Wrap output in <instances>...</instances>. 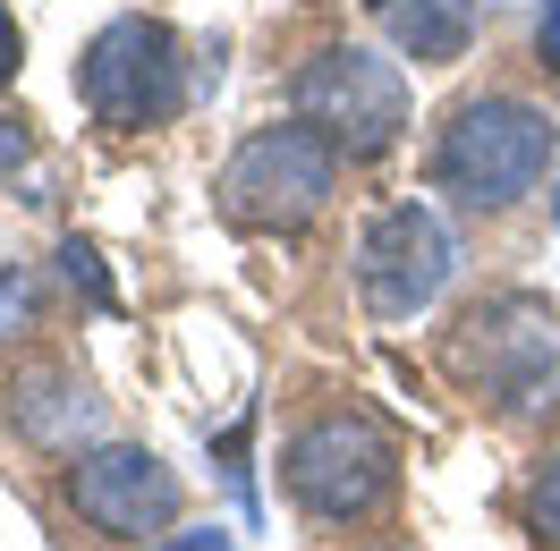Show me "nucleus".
I'll return each instance as SVG.
<instances>
[{
	"label": "nucleus",
	"mask_w": 560,
	"mask_h": 551,
	"mask_svg": "<svg viewBox=\"0 0 560 551\" xmlns=\"http://www.w3.org/2000/svg\"><path fill=\"white\" fill-rule=\"evenodd\" d=\"M35 323V280L26 272H0V340H18Z\"/></svg>",
	"instance_id": "nucleus-13"
},
{
	"label": "nucleus",
	"mask_w": 560,
	"mask_h": 551,
	"mask_svg": "<svg viewBox=\"0 0 560 551\" xmlns=\"http://www.w3.org/2000/svg\"><path fill=\"white\" fill-rule=\"evenodd\" d=\"M153 551H238L221 526H205V535H171V543H153Z\"/></svg>",
	"instance_id": "nucleus-16"
},
{
	"label": "nucleus",
	"mask_w": 560,
	"mask_h": 551,
	"mask_svg": "<svg viewBox=\"0 0 560 551\" xmlns=\"http://www.w3.org/2000/svg\"><path fill=\"white\" fill-rule=\"evenodd\" d=\"M289 110L340 144V162H383L408 137V69L383 60L374 43H323L289 77Z\"/></svg>",
	"instance_id": "nucleus-5"
},
{
	"label": "nucleus",
	"mask_w": 560,
	"mask_h": 551,
	"mask_svg": "<svg viewBox=\"0 0 560 551\" xmlns=\"http://www.w3.org/2000/svg\"><path fill=\"white\" fill-rule=\"evenodd\" d=\"M18 162H26V137H18V128H9V119H0V178L18 171Z\"/></svg>",
	"instance_id": "nucleus-17"
},
{
	"label": "nucleus",
	"mask_w": 560,
	"mask_h": 551,
	"mask_svg": "<svg viewBox=\"0 0 560 551\" xmlns=\"http://www.w3.org/2000/svg\"><path fill=\"white\" fill-rule=\"evenodd\" d=\"M280 492L323 526H365L399 492V442L365 408H323L280 442Z\"/></svg>",
	"instance_id": "nucleus-4"
},
{
	"label": "nucleus",
	"mask_w": 560,
	"mask_h": 551,
	"mask_svg": "<svg viewBox=\"0 0 560 551\" xmlns=\"http://www.w3.org/2000/svg\"><path fill=\"white\" fill-rule=\"evenodd\" d=\"M9 424L35 449L77 458V449H94V433H103V399H94V382L69 374V365H26V374L9 382Z\"/></svg>",
	"instance_id": "nucleus-9"
},
{
	"label": "nucleus",
	"mask_w": 560,
	"mask_h": 551,
	"mask_svg": "<svg viewBox=\"0 0 560 551\" xmlns=\"http://www.w3.org/2000/svg\"><path fill=\"white\" fill-rule=\"evenodd\" d=\"M544 171H552V119L526 94H467V103H451L442 137H433V187L476 212L535 196Z\"/></svg>",
	"instance_id": "nucleus-3"
},
{
	"label": "nucleus",
	"mask_w": 560,
	"mask_h": 551,
	"mask_svg": "<svg viewBox=\"0 0 560 551\" xmlns=\"http://www.w3.org/2000/svg\"><path fill=\"white\" fill-rule=\"evenodd\" d=\"M535 51H544V69L560 77V0H544V17H535Z\"/></svg>",
	"instance_id": "nucleus-14"
},
{
	"label": "nucleus",
	"mask_w": 560,
	"mask_h": 551,
	"mask_svg": "<svg viewBox=\"0 0 560 551\" xmlns=\"http://www.w3.org/2000/svg\"><path fill=\"white\" fill-rule=\"evenodd\" d=\"M442 374H451L467 399H485L492 415L544 408L552 382H560V314H552V297H535V289L476 297V306L442 331Z\"/></svg>",
	"instance_id": "nucleus-2"
},
{
	"label": "nucleus",
	"mask_w": 560,
	"mask_h": 551,
	"mask_svg": "<svg viewBox=\"0 0 560 551\" xmlns=\"http://www.w3.org/2000/svg\"><path fill=\"white\" fill-rule=\"evenodd\" d=\"M60 280H69V289H85V306H119V297H110V280H103V255H94V246L85 238H60Z\"/></svg>",
	"instance_id": "nucleus-12"
},
{
	"label": "nucleus",
	"mask_w": 560,
	"mask_h": 551,
	"mask_svg": "<svg viewBox=\"0 0 560 551\" xmlns=\"http://www.w3.org/2000/svg\"><path fill=\"white\" fill-rule=\"evenodd\" d=\"M18 60H26V43H18V17H9V9H0V85H9V77H18Z\"/></svg>",
	"instance_id": "nucleus-15"
},
{
	"label": "nucleus",
	"mask_w": 560,
	"mask_h": 551,
	"mask_svg": "<svg viewBox=\"0 0 560 551\" xmlns=\"http://www.w3.org/2000/svg\"><path fill=\"white\" fill-rule=\"evenodd\" d=\"M365 9H374V26L417 69H451V60H467V43H476V0H365Z\"/></svg>",
	"instance_id": "nucleus-10"
},
{
	"label": "nucleus",
	"mask_w": 560,
	"mask_h": 551,
	"mask_svg": "<svg viewBox=\"0 0 560 551\" xmlns=\"http://www.w3.org/2000/svg\"><path fill=\"white\" fill-rule=\"evenodd\" d=\"M178 501H187V483L144 442H94L69 458V509L110 543H144V535L178 526Z\"/></svg>",
	"instance_id": "nucleus-8"
},
{
	"label": "nucleus",
	"mask_w": 560,
	"mask_h": 551,
	"mask_svg": "<svg viewBox=\"0 0 560 551\" xmlns=\"http://www.w3.org/2000/svg\"><path fill=\"white\" fill-rule=\"evenodd\" d=\"M526 535L544 551H560V449L535 467V483H526Z\"/></svg>",
	"instance_id": "nucleus-11"
},
{
	"label": "nucleus",
	"mask_w": 560,
	"mask_h": 551,
	"mask_svg": "<svg viewBox=\"0 0 560 551\" xmlns=\"http://www.w3.org/2000/svg\"><path fill=\"white\" fill-rule=\"evenodd\" d=\"M77 103L110 137L178 119L187 110V43L162 17H110L103 35L77 51Z\"/></svg>",
	"instance_id": "nucleus-6"
},
{
	"label": "nucleus",
	"mask_w": 560,
	"mask_h": 551,
	"mask_svg": "<svg viewBox=\"0 0 560 551\" xmlns=\"http://www.w3.org/2000/svg\"><path fill=\"white\" fill-rule=\"evenodd\" d=\"M552 230H560V178H552Z\"/></svg>",
	"instance_id": "nucleus-18"
},
{
	"label": "nucleus",
	"mask_w": 560,
	"mask_h": 551,
	"mask_svg": "<svg viewBox=\"0 0 560 551\" xmlns=\"http://www.w3.org/2000/svg\"><path fill=\"white\" fill-rule=\"evenodd\" d=\"M451 272H458V238L424 196L374 212L365 238H357V297H365L374 323H417L451 289Z\"/></svg>",
	"instance_id": "nucleus-7"
},
{
	"label": "nucleus",
	"mask_w": 560,
	"mask_h": 551,
	"mask_svg": "<svg viewBox=\"0 0 560 551\" xmlns=\"http://www.w3.org/2000/svg\"><path fill=\"white\" fill-rule=\"evenodd\" d=\"M331 196H340V144L315 137L298 110L238 137L221 178H212V212L246 238H298L331 212Z\"/></svg>",
	"instance_id": "nucleus-1"
}]
</instances>
